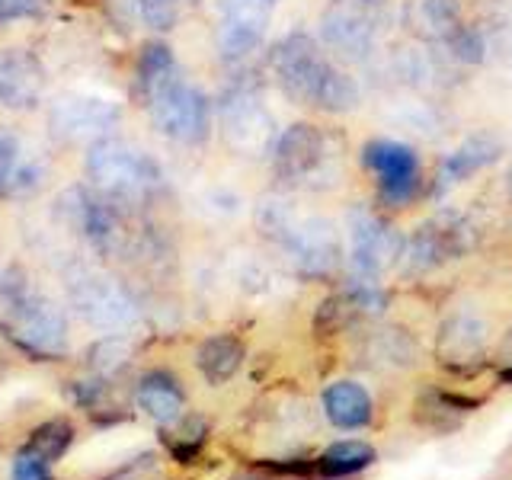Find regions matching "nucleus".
Instances as JSON below:
<instances>
[{"instance_id":"bb28decb","label":"nucleus","mask_w":512,"mask_h":480,"mask_svg":"<svg viewBox=\"0 0 512 480\" xmlns=\"http://www.w3.org/2000/svg\"><path fill=\"white\" fill-rule=\"evenodd\" d=\"M71 442H74V426L68 420H48L39 429H32L29 442L23 445V452L42 458L45 464H55L58 458H64Z\"/></svg>"},{"instance_id":"a211bd4d","label":"nucleus","mask_w":512,"mask_h":480,"mask_svg":"<svg viewBox=\"0 0 512 480\" xmlns=\"http://www.w3.org/2000/svg\"><path fill=\"white\" fill-rule=\"evenodd\" d=\"M484 349H487V327L480 317L455 314L442 324V330H439V362H445L448 368L464 372V368H471L484 359Z\"/></svg>"},{"instance_id":"a878e982","label":"nucleus","mask_w":512,"mask_h":480,"mask_svg":"<svg viewBox=\"0 0 512 480\" xmlns=\"http://www.w3.org/2000/svg\"><path fill=\"white\" fill-rule=\"evenodd\" d=\"M372 461H375V448L372 445L346 439V442H333L327 452L317 458L314 471L327 474V477H349V474L365 471Z\"/></svg>"},{"instance_id":"5701e85b","label":"nucleus","mask_w":512,"mask_h":480,"mask_svg":"<svg viewBox=\"0 0 512 480\" xmlns=\"http://www.w3.org/2000/svg\"><path fill=\"white\" fill-rule=\"evenodd\" d=\"M176 74H180V68H176V58L167 42L154 39L141 45L138 61H135V84H138L141 100H148L157 87H164Z\"/></svg>"},{"instance_id":"4468645a","label":"nucleus","mask_w":512,"mask_h":480,"mask_svg":"<svg viewBox=\"0 0 512 480\" xmlns=\"http://www.w3.org/2000/svg\"><path fill=\"white\" fill-rule=\"evenodd\" d=\"M45 87V68L29 48H4L0 52V106L13 112L36 109L45 96Z\"/></svg>"},{"instance_id":"4be33fe9","label":"nucleus","mask_w":512,"mask_h":480,"mask_svg":"<svg viewBox=\"0 0 512 480\" xmlns=\"http://www.w3.org/2000/svg\"><path fill=\"white\" fill-rule=\"evenodd\" d=\"M196 365L205 375L208 384H224L237 375V368L244 365V343L231 333L208 336L196 352Z\"/></svg>"},{"instance_id":"9d476101","label":"nucleus","mask_w":512,"mask_h":480,"mask_svg":"<svg viewBox=\"0 0 512 480\" xmlns=\"http://www.w3.org/2000/svg\"><path fill=\"white\" fill-rule=\"evenodd\" d=\"M276 4L279 0H224L218 26V52L224 61H247L260 52Z\"/></svg>"},{"instance_id":"c85d7f7f","label":"nucleus","mask_w":512,"mask_h":480,"mask_svg":"<svg viewBox=\"0 0 512 480\" xmlns=\"http://www.w3.org/2000/svg\"><path fill=\"white\" fill-rule=\"evenodd\" d=\"M445 45H448V55L461 64H480L484 61V52H487L484 32L474 29V26H464V23L445 39Z\"/></svg>"},{"instance_id":"72a5a7b5","label":"nucleus","mask_w":512,"mask_h":480,"mask_svg":"<svg viewBox=\"0 0 512 480\" xmlns=\"http://www.w3.org/2000/svg\"><path fill=\"white\" fill-rule=\"evenodd\" d=\"M116 346H119V340H103L100 346H96V356H103V352H106V356H112V349H116ZM96 365H100L103 372H112V368H119L122 362L119 359H96Z\"/></svg>"},{"instance_id":"20e7f679","label":"nucleus","mask_w":512,"mask_h":480,"mask_svg":"<svg viewBox=\"0 0 512 480\" xmlns=\"http://www.w3.org/2000/svg\"><path fill=\"white\" fill-rule=\"evenodd\" d=\"M221 132L228 144L244 157L272 154L279 132L263 103L260 84L253 80H234L221 96Z\"/></svg>"},{"instance_id":"ddd939ff","label":"nucleus","mask_w":512,"mask_h":480,"mask_svg":"<svg viewBox=\"0 0 512 480\" xmlns=\"http://www.w3.org/2000/svg\"><path fill=\"white\" fill-rule=\"evenodd\" d=\"M272 167L282 180H308L311 173L320 170L327 157V135L324 128H317L314 122H295L285 132H279L276 144H272Z\"/></svg>"},{"instance_id":"c9c22d12","label":"nucleus","mask_w":512,"mask_h":480,"mask_svg":"<svg viewBox=\"0 0 512 480\" xmlns=\"http://www.w3.org/2000/svg\"><path fill=\"white\" fill-rule=\"evenodd\" d=\"M509 189H512V170H509Z\"/></svg>"},{"instance_id":"f8f14e48","label":"nucleus","mask_w":512,"mask_h":480,"mask_svg":"<svg viewBox=\"0 0 512 480\" xmlns=\"http://www.w3.org/2000/svg\"><path fill=\"white\" fill-rule=\"evenodd\" d=\"M68 288H71V298L77 304V311L96 327L119 330V327H128L135 320L132 298H128L122 288L106 276L80 272V276H74L68 282Z\"/></svg>"},{"instance_id":"6ab92c4d","label":"nucleus","mask_w":512,"mask_h":480,"mask_svg":"<svg viewBox=\"0 0 512 480\" xmlns=\"http://www.w3.org/2000/svg\"><path fill=\"white\" fill-rule=\"evenodd\" d=\"M404 26L423 42H445L461 26L458 0H407Z\"/></svg>"},{"instance_id":"39448f33","label":"nucleus","mask_w":512,"mask_h":480,"mask_svg":"<svg viewBox=\"0 0 512 480\" xmlns=\"http://www.w3.org/2000/svg\"><path fill=\"white\" fill-rule=\"evenodd\" d=\"M144 106H148L160 135H167L176 144H202L212 132V103L183 74H176L164 87H157L144 100Z\"/></svg>"},{"instance_id":"f3484780","label":"nucleus","mask_w":512,"mask_h":480,"mask_svg":"<svg viewBox=\"0 0 512 480\" xmlns=\"http://www.w3.org/2000/svg\"><path fill=\"white\" fill-rule=\"evenodd\" d=\"M503 154V141L500 135L493 132H474L464 138L458 148L448 154L442 164H439V173H436V192H448L452 186L464 183L468 176H474L477 170H484L490 164H496Z\"/></svg>"},{"instance_id":"c756f323","label":"nucleus","mask_w":512,"mask_h":480,"mask_svg":"<svg viewBox=\"0 0 512 480\" xmlns=\"http://www.w3.org/2000/svg\"><path fill=\"white\" fill-rule=\"evenodd\" d=\"M138 13L144 26H151L154 32H170L180 23L183 0H138Z\"/></svg>"},{"instance_id":"7c9ffc66","label":"nucleus","mask_w":512,"mask_h":480,"mask_svg":"<svg viewBox=\"0 0 512 480\" xmlns=\"http://www.w3.org/2000/svg\"><path fill=\"white\" fill-rule=\"evenodd\" d=\"M106 480H167L164 468H160V458L154 452H141L128 464H122L119 471H112Z\"/></svg>"},{"instance_id":"aec40b11","label":"nucleus","mask_w":512,"mask_h":480,"mask_svg":"<svg viewBox=\"0 0 512 480\" xmlns=\"http://www.w3.org/2000/svg\"><path fill=\"white\" fill-rule=\"evenodd\" d=\"M135 400H138V407L148 413L151 420H157L160 426L180 420L183 407H186V394L180 388V381H176L170 372L141 375L138 388H135Z\"/></svg>"},{"instance_id":"cd10ccee","label":"nucleus","mask_w":512,"mask_h":480,"mask_svg":"<svg viewBox=\"0 0 512 480\" xmlns=\"http://www.w3.org/2000/svg\"><path fill=\"white\" fill-rule=\"evenodd\" d=\"M205 420L202 416H180V420L164 423V442L170 448V455L176 461H192L199 455V448L205 445Z\"/></svg>"},{"instance_id":"423d86ee","label":"nucleus","mask_w":512,"mask_h":480,"mask_svg":"<svg viewBox=\"0 0 512 480\" xmlns=\"http://www.w3.org/2000/svg\"><path fill=\"white\" fill-rule=\"evenodd\" d=\"M266 68L288 100L314 109V93L320 87V77L330 68V61L308 32H292V36L279 39L269 48Z\"/></svg>"},{"instance_id":"b1692460","label":"nucleus","mask_w":512,"mask_h":480,"mask_svg":"<svg viewBox=\"0 0 512 480\" xmlns=\"http://www.w3.org/2000/svg\"><path fill=\"white\" fill-rule=\"evenodd\" d=\"M32 186H39V173L23 164V151L16 135L0 128V199L23 196Z\"/></svg>"},{"instance_id":"412c9836","label":"nucleus","mask_w":512,"mask_h":480,"mask_svg":"<svg viewBox=\"0 0 512 480\" xmlns=\"http://www.w3.org/2000/svg\"><path fill=\"white\" fill-rule=\"evenodd\" d=\"M324 413L340 429H362L372 423V394L356 381H333L324 391Z\"/></svg>"},{"instance_id":"f03ea898","label":"nucleus","mask_w":512,"mask_h":480,"mask_svg":"<svg viewBox=\"0 0 512 480\" xmlns=\"http://www.w3.org/2000/svg\"><path fill=\"white\" fill-rule=\"evenodd\" d=\"M87 180L112 202H141L160 186L164 173L148 151L106 135L87 151Z\"/></svg>"},{"instance_id":"f704fd0d","label":"nucleus","mask_w":512,"mask_h":480,"mask_svg":"<svg viewBox=\"0 0 512 480\" xmlns=\"http://www.w3.org/2000/svg\"><path fill=\"white\" fill-rule=\"evenodd\" d=\"M183 4H199V0H183Z\"/></svg>"},{"instance_id":"0eeeda50","label":"nucleus","mask_w":512,"mask_h":480,"mask_svg":"<svg viewBox=\"0 0 512 480\" xmlns=\"http://www.w3.org/2000/svg\"><path fill=\"white\" fill-rule=\"evenodd\" d=\"M362 167L375 176L378 196L384 205L404 208L410 205L423 189V167L420 157L404 141L378 138L362 148Z\"/></svg>"},{"instance_id":"f257e3e1","label":"nucleus","mask_w":512,"mask_h":480,"mask_svg":"<svg viewBox=\"0 0 512 480\" xmlns=\"http://www.w3.org/2000/svg\"><path fill=\"white\" fill-rule=\"evenodd\" d=\"M0 333L39 362L68 352V317L16 266L0 269Z\"/></svg>"},{"instance_id":"9b49d317","label":"nucleus","mask_w":512,"mask_h":480,"mask_svg":"<svg viewBox=\"0 0 512 480\" xmlns=\"http://www.w3.org/2000/svg\"><path fill=\"white\" fill-rule=\"evenodd\" d=\"M279 240L301 276H330L336 263H340V234H336V224L327 218L292 221Z\"/></svg>"},{"instance_id":"473e14b6","label":"nucleus","mask_w":512,"mask_h":480,"mask_svg":"<svg viewBox=\"0 0 512 480\" xmlns=\"http://www.w3.org/2000/svg\"><path fill=\"white\" fill-rule=\"evenodd\" d=\"M10 477L13 480H55L52 477V464H45L42 458L23 452V448L13 458V474Z\"/></svg>"},{"instance_id":"2eb2a0df","label":"nucleus","mask_w":512,"mask_h":480,"mask_svg":"<svg viewBox=\"0 0 512 480\" xmlns=\"http://www.w3.org/2000/svg\"><path fill=\"white\" fill-rule=\"evenodd\" d=\"M468 247V234H464V224L452 215L445 218H432L413 231V237L404 244V260L413 272L423 269H436L445 260H455L458 253Z\"/></svg>"},{"instance_id":"6e6552de","label":"nucleus","mask_w":512,"mask_h":480,"mask_svg":"<svg viewBox=\"0 0 512 480\" xmlns=\"http://www.w3.org/2000/svg\"><path fill=\"white\" fill-rule=\"evenodd\" d=\"M349 263L359 279H375L394 260L404 256V240H400L394 224L381 215L368 212L365 205L349 212Z\"/></svg>"},{"instance_id":"dca6fc26","label":"nucleus","mask_w":512,"mask_h":480,"mask_svg":"<svg viewBox=\"0 0 512 480\" xmlns=\"http://www.w3.org/2000/svg\"><path fill=\"white\" fill-rule=\"evenodd\" d=\"M61 208L68 212L71 224L84 234L93 247H112L119 237V215L112 208V199L100 196V192L90 189H68L61 196Z\"/></svg>"},{"instance_id":"2f4dec72","label":"nucleus","mask_w":512,"mask_h":480,"mask_svg":"<svg viewBox=\"0 0 512 480\" xmlns=\"http://www.w3.org/2000/svg\"><path fill=\"white\" fill-rule=\"evenodd\" d=\"M48 10H52V0H0V23L39 20Z\"/></svg>"},{"instance_id":"393cba45","label":"nucleus","mask_w":512,"mask_h":480,"mask_svg":"<svg viewBox=\"0 0 512 480\" xmlns=\"http://www.w3.org/2000/svg\"><path fill=\"white\" fill-rule=\"evenodd\" d=\"M356 106H359V84L352 80V74L330 64L314 93V109L330 112V116H343V112H352Z\"/></svg>"},{"instance_id":"1a4fd4ad","label":"nucleus","mask_w":512,"mask_h":480,"mask_svg":"<svg viewBox=\"0 0 512 480\" xmlns=\"http://www.w3.org/2000/svg\"><path fill=\"white\" fill-rule=\"evenodd\" d=\"M122 119V106L100 93H61L48 109L52 132L68 141H100Z\"/></svg>"},{"instance_id":"7ed1b4c3","label":"nucleus","mask_w":512,"mask_h":480,"mask_svg":"<svg viewBox=\"0 0 512 480\" xmlns=\"http://www.w3.org/2000/svg\"><path fill=\"white\" fill-rule=\"evenodd\" d=\"M388 23V0H330L320 13V42L349 61L372 55Z\"/></svg>"}]
</instances>
